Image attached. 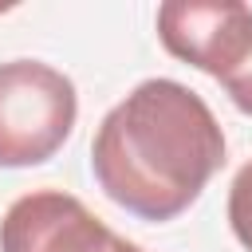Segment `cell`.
Masks as SVG:
<instances>
[{
	"label": "cell",
	"instance_id": "3",
	"mask_svg": "<svg viewBox=\"0 0 252 252\" xmlns=\"http://www.w3.org/2000/svg\"><path fill=\"white\" fill-rule=\"evenodd\" d=\"M0 252H146L98 220L63 189H32L16 197L0 220Z\"/></svg>",
	"mask_w": 252,
	"mask_h": 252
},
{
	"label": "cell",
	"instance_id": "4",
	"mask_svg": "<svg viewBox=\"0 0 252 252\" xmlns=\"http://www.w3.org/2000/svg\"><path fill=\"white\" fill-rule=\"evenodd\" d=\"M158 39L173 59L220 83L252 51V8L217 0H169L158 8Z\"/></svg>",
	"mask_w": 252,
	"mask_h": 252
},
{
	"label": "cell",
	"instance_id": "2",
	"mask_svg": "<svg viewBox=\"0 0 252 252\" xmlns=\"http://www.w3.org/2000/svg\"><path fill=\"white\" fill-rule=\"evenodd\" d=\"M79 118L75 83L39 59L0 63V169L43 165Z\"/></svg>",
	"mask_w": 252,
	"mask_h": 252
},
{
	"label": "cell",
	"instance_id": "6",
	"mask_svg": "<svg viewBox=\"0 0 252 252\" xmlns=\"http://www.w3.org/2000/svg\"><path fill=\"white\" fill-rule=\"evenodd\" d=\"M220 87H224V94L232 98V106H236V110L252 114V51L244 55V63H240L232 75H224V79H220Z\"/></svg>",
	"mask_w": 252,
	"mask_h": 252
},
{
	"label": "cell",
	"instance_id": "1",
	"mask_svg": "<svg viewBox=\"0 0 252 252\" xmlns=\"http://www.w3.org/2000/svg\"><path fill=\"white\" fill-rule=\"evenodd\" d=\"M224 165V130L209 102L177 79L138 83L94 130L91 173L138 220L181 217Z\"/></svg>",
	"mask_w": 252,
	"mask_h": 252
},
{
	"label": "cell",
	"instance_id": "5",
	"mask_svg": "<svg viewBox=\"0 0 252 252\" xmlns=\"http://www.w3.org/2000/svg\"><path fill=\"white\" fill-rule=\"evenodd\" d=\"M228 228L252 252V161H244L228 185Z\"/></svg>",
	"mask_w": 252,
	"mask_h": 252
}]
</instances>
